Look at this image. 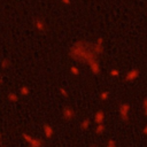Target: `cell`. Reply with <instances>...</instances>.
Here are the masks:
<instances>
[{
    "label": "cell",
    "mask_w": 147,
    "mask_h": 147,
    "mask_svg": "<svg viewBox=\"0 0 147 147\" xmlns=\"http://www.w3.org/2000/svg\"><path fill=\"white\" fill-rule=\"evenodd\" d=\"M68 54L71 60L79 63H86V64L91 60L98 57V55H95L92 52L90 47V42L85 40H77L76 42H74L72 46H70Z\"/></svg>",
    "instance_id": "obj_1"
},
{
    "label": "cell",
    "mask_w": 147,
    "mask_h": 147,
    "mask_svg": "<svg viewBox=\"0 0 147 147\" xmlns=\"http://www.w3.org/2000/svg\"><path fill=\"white\" fill-rule=\"evenodd\" d=\"M61 115H62V118H63L65 122H71V121L76 117V111L74 110V108H72L71 106L65 105V106L62 108Z\"/></svg>",
    "instance_id": "obj_2"
},
{
    "label": "cell",
    "mask_w": 147,
    "mask_h": 147,
    "mask_svg": "<svg viewBox=\"0 0 147 147\" xmlns=\"http://www.w3.org/2000/svg\"><path fill=\"white\" fill-rule=\"evenodd\" d=\"M87 65H88V69H90V71H91L93 75L98 76V75L101 72V67H100V63H99V60H98V57H96V59H93V60H91V61L87 63Z\"/></svg>",
    "instance_id": "obj_3"
},
{
    "label": "cell",
    "mask_w": 147,
    "mask_h": 147,
    "mask_svg": "<svg viewBox=\"0 0 147 147\" xmlns=\"http://www.w3.org/2000/svg\"><path fill=\"white\" fill-rule=\"evenodd\" d=\"M118 113H119V116L121 118L126 122L129 119V113H130V105L127 102H124L119 106V109H118Z\"/></svg>",
    "instance_id": "obj_4"
},
{
    "label": "cell",
    "mask_w": 147,
    "mask_h": 147,
    "mask_svg": "<svg viewBox=\"0 0 147 147\" xmlns=\"http://www.w3.org/2000/svg\"><path fill=\"white\" fill-rule=\"evenodd\" d=\"M42 133L46 139H52L54 136V127L49 123H44L42 124Z\"/></svg>",
    "instance_id": "obj_5"
},
{
    "label": "cell",
    "mask_w": 147,
    "mask_h": 147,
    "mask_svg": "<svg viewBox=\"0 0 147 147\" xmlns=\"http://www.w3.org/2000/svg\"><path fill=\"white\" fill-rule=\"evenodd\" d=\"M30 147H45V140L42 138H38V137H33L32 140L28 144Z\"/></svg>",
    "instance_id": "obj_6"
},
{
    "label": "cell",
    "mask_w": 147,
    "mask_h": 147,
    "mask_svg": "<svg viewBox=\"0 0 147 147\" xmlns=\"http://www.w3.org/2000/svg\"><path fill=\"white\" fill-rule=\"evenodd\" d=\"M138 76H139V70H137V69H131L130 71L126 72V75H125V80H126V82H133L136 78H138Z\"/></svg>",
    "instance_id": "obj_7"
},
{
    "label": "cell",
    "mask_w": 147,
    "mask_h": 147,
    "mask_svg": "<svg viewBox=\"0 0 147 147\" xmlns=\"http://www.w3.org/2000/svg\"><path fill=\"white\" fill-rule=\"evenodd\" d=\"M93 121H94L95 124H102V123L105 122V113H103V110L99 109V110L94 114Z\"/></svg>",
    "instance_id": "obj_8"
},
{
    "label": "cell",
    "mask_w": 147,
    "mask_h": 147,
    "mask_svg": "<svg viewBox=\"0 0 147 147\" xmlns=\"http://www.w3.org/2000/svg\"><path fill=\"white\" fill-rule=\"evenodd\" d=\"M33 24H34V28H36L38 31H40V32H45V31H46V25H45V23H44L42 20L36 18L34 22H33Z\"/></svg>",
    "instance_id": "obj_9"
},
{
    "label": "cell",
    "mask_w": 147,
    "mask_h": 147,
    "mask_svg": "<svg viewBox=\"0 0 147 147\" xmlns=\"http://www.w3.org/2000/svg\"><path fill=\"white\" fill-rule=\"evenodd\" d=\"M6 98H7V100H8L9 102H11V103H16V102L20 100L18 94H17L16 92H14V91L8 92V93H7V95H6Z\"/></svg>",
    "instance_id": "obj_10"
},
{
    "label": "cell",
    "mask_w": 147,
    "mask_h": 147,
    "mask_svg": "<svg viewBox=\"0 0 147 147\" xmlns=\"http://www.w3.org/2000/svg\"><path fill=\"white\" fill-rule=\"evenodd\" d=\"M90 125H91V119L88 117L84 118L80 123H79V127L83 130V131H87L90 129Z\"/></svg>",
    "instance_id": "obj_11"
},
{
    "label": "cell",
    "mask_w": 147,
    "mask_h": 147,
    "mask_svg": "<svg viewBox=\"0 0 147 147\" xmlns=\"http://www.w3.org/2000/svg\"><path fill=\"white\" fill-rule=\"evenodd\" d=\"M10 65H11V61H10L8 57H3V59L1 60V62H0V68H1L2 70L9 69Z\"/></svg>",
    "instance_id": "obj_12"
},
{
    "label": "cell",
    "mask_w": 147,
    "mask_h": 147,
    "mask_svg": "<svg viewBox=\"0 0 147 147\" xmlns=\"http://www.w3.org/2000/svg\"><path fill=\"white\" fill-rule=\"evenodd\" d=\"M105 130H106V126H105L103 123H102V124H96V126H95V129H94L95 134H98V136L103 134V133H105Z\"/></svg>",
    "instance_id": "obj_13"
},
{
    "label": "cell",
    "mask_w": 147,
    "mask_h": 147,
    "mask_svg": "<svg viewBox=\"0 0 147 147\" xmlns=\"http://www.w3.org/2000/svg\"><path fill=\"white\" fill-rule=\"evenodd\" d=\"M69 71H70V74H72V75H74V76H76V77L80 75V70H79V68H78L77 65H75V64L70 65Z\"/></svg>",
    "instance_id": "obj_14"
},
{
    "label": "cell",
    "mask_w": 147,
    "mask_h": 147,
    "mask_svg": "<svg viewBox=\"0 0 147 147\" xmlns=\"http://www.w3.org/2000/svg\"><path fill=\"white\" fill-rule=\"evenodd\" d=\"M20 94H21L22 96H28V95L30 94V88H29L26 85L21 86V87H20Z\"/></svg>",
    "instance_id": "obj_15"
},
{
    "label": "cell",
    "mask_w": 147,
    "mask_h": 147,
    "mask_svg": "<svg viewBox=\"0 0 147 147\" xmlns=\"http://www.w3.org/2000/svg\"><path fill=\"white\" fill-rule=\"evenodd\" d=\"M22 138H23V140L26 142V144H29L31 140H32V136L30 134V133H28V132H22Z\"/></svg>",
    "instance_id": "obj_16"
},
{
    "label": "cell",
    "mask_w": 147,
    "mask_h": 147,
    "mask_svg": "<svg viewBox=\"0 0 147 147\" xmlns=\"http://www.w3.org/2000/svg\"><path fill=\"white\" fill-rule=\"evenodd\" d=\"M108 98H109V92L103 91V92L100 93V100H101V101H107Z\"/></svg>",
    "instance_id": "obj_17"
},
{
    "label": "cell",
    "mask_w": 147,
    "mask_h": 147,
    "mask_svg": "<svg viewBox=\"0 0 147 147\" xmlns=\"http://www.w3.org/2000/svg\"><path fill=\"white\" fill-rule=\"evenodd\" d=\"M59 91H60V94H61L64 99H68V98H69V93H68V91H67L64 87H60Z\"/></svg>",
    "instance_id": "obj_18"
},
{
    "label": "cell",
    "mask_w": 147,
    "mask_h": 147,
    "mask_svg": "<svg viewBox=\"0 0 147 147\" xmlns=\"http://www.w3.org/2000/svg\"><path fill=\"white\" fill-rule=\"evenodd\" d=\"M106 147H116V141L114 139H108Z\"/></svg>",
    "instance_id": "obj_19"
},
{
    "label": "cell",
    "mask_w": 147,
    "mask_h": 147,
    "mask_svg": "<svg viewBox=\"0 0 147 147\" xmlns=\"http://www.w3.org/2000/svg\"><path fill=\"white\" fill-rule=\"evenodd\" d=\"M109 74H110L111 77H117V76L119 75V71H118L117 69H111V70L109 71Z\"/></svg>",
    "instance_id": "obj_20"
},
{
    "label": "cell",
    "mask_w": 147,
    "mask_h": 147,
    "mask_svg": "<svg viewBox=\"0 0 147 147\" xmlns=\"http://www.w3.org/2000/svg\"><path fill=\"white\" fill-rule=\"evenodd\" d=\"M142 106H144V110H145V114L147 115V98L144 100V102H142Z\"/></svg>",
    "instance_id": "obj_21"
},
{
    "label": "cell",
    "mask_w": 147,
    "mask_h": 147,
    "mask_svg": "<svg viewBox=\"0 0 147 147\" xmlns=\"http://www.w3.org/2000/svg\"><path fill=\"white\" fill-rule=\"evenodd\" d=\"M142 131H144V133H145V134H147V125H146V126L142 129Z\"/></svg>",
    "instance_id": "obj_22"
},
{
    "label": "cell",
    "mask_w": 147,
    "mask_h": 147,
    "mask_svg": "<svg viewBox=\"0 0 147 147\" xmlns=\"http://www.w3.org/2000/svg\"><path fill=\"white\" fill-rule=\"evenodd\" d=\"M1 84H3V78H2V77H0V85H1Z\"/></svg>",
    "instance_id": "obj_23"
},
{
    "label": "cell",
    "mask_w": 147,
    "mask_h": 147,
    "mask_svg": "<svg viewBox=\"0 0 147 147\" xmlns=\"http://www.w3.org/2000/svg\"><path fill=\"white\" fill-rule=\"evenodd\" d=\"M63 2H65V3H69V0H62Z\"/></svg>",
    "instance_id": "obj_24"
},
{
    "label": "cell",
    "mask_w": 147,
    "mask_h": 147,
    "mask_svg": "<svg viewBox=\"0 0 147 147\" xmlns=\"http://www.w3.org/2000/svg\"><path fill=\"white\" fill-rule=\"evenodd\" d=\"M1 140H2V133L0 132V141H1Z\"/></svg>",
    "instance_id": "obj_25"
},
{
    "label": "cell",
    "mask_w": 147,
    "mask_h": 147,
    "mask_svg": "<svg viewBox=\"0 0 147 147\" xmlns=\"http://www.w3.org/2000/svg\"><path fill=\"white\" fill-rule=\"evenodd\" d=\"M88 147H96V145H90Z\"/></svg>",
    "instance_id": "obj_26"
},
{
    "label": "cell",
    "mask_w": 147,
    "mask_h": 147,
    "mask_svg": "<svg viewBox=\"0 0 147 147\" xmlns=\"http://www.w3.org/2000/svg\"><path fill=\"white\" fill-rule=\"evenodd\" d=\"M0 147H2V145H0Z\"/></svg>",
    "instance_id": "obj_27"
}]
</instances>
